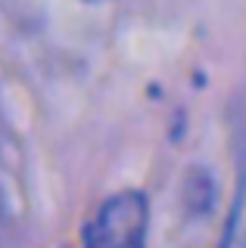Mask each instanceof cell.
<instances>
[{"label": "cell", "mask_w": 246, "mask_h": 248, "mask_svg": "<svg viewBox=\"0 0 246 248\" xmlns=\"http://www.w3.org/2000/svg\"><path fill=\"white\" fill-rule=\"evenodd\" d=\"M150 202L141 189L112 192L84 223V248H147Z\"/></svg>", "instance_id": "6da1fadb"}, {"label": "cell", "mask_w": 246, "mask_h": 248, "mask_svg": "<svg viewBox=\"0 0 246 248\" xmlns=\"http://www.w3.org/2000/svg\"><path fill=\"white\" fill-rule=\"evenodd\" d=\"M218 248H246V130L240 134V146H237V183Z\"/></svg>", "instance_id": "7a4b0ae2"}, {"label": "cell", "mask_w": 246, "mask_h": 248, "mask_svg": "<svg viewBox=\"0 0 246 248\" xmlns=\"http://www.w3.org/2000/svg\"><path fill=\"white\" fill-rule=\"evenodd\" d=\"M6 220H10V202H6V192H3V186H0V232H3Z\"/></svg>", "instance_id": "3957f363"}]
</instances>
